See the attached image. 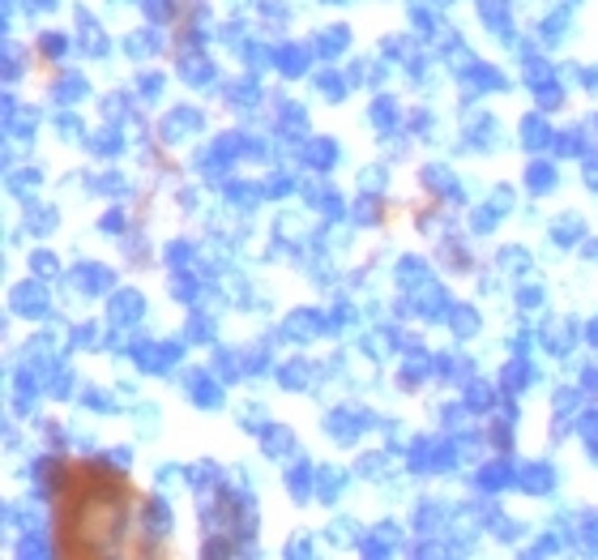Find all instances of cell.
Segmentation results:
<instances>
[{"instance_id":"6da1fadb","label":"cell","mask_w":598,"mask_h":560,"mask_svg":"<svg viewBox=\"0 0 598 560\" xmlns=\"http://www.w3.org/2000/svg\"><path fill=\"white\" fill-rule=\"evenodd\" d=\"M69 552H107L129 518V496L107 475H86L81 488L69 492Z\"/></svg>"}]
</instances>
